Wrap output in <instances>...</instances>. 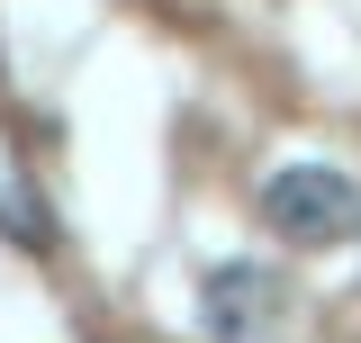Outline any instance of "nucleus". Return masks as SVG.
I'll return each instance as SVG.
<instances>
[{"mask_svg": "<svg viewBox=\"0 0 361 343\" xmlns=\"http://www.w3.org/2000/svg\"><path fill=\"white\" fill-rule=\"evenodd\" d=\"M253 208H262V226L280 235V244H334V235H353L361 190L334 163H280V172H262Z\"/></svg>", "mask_w": 361, "mask_h": 343, "instance_id": "obj_1", "label": "nucleus"}, {"mask_svg": "<svg viewBox=\"0 0 361 343\" xmlns=\"http://www.w3.org/2000/svg\"><path fill=\"white\" fill-rule=\"evenodd\" d=\"M199 307H208V325H217L226 343H244V335H262L271 316H280V280L253 271V262H226V271H208Z\"/></svg>", "mask_w": 361, "mask_h": 343, "instance_id": "obj_2", "label": "nucleus"}]
</instances>
